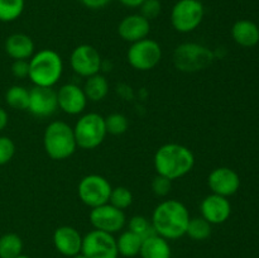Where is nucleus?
<instances>
[{
	"label": "nucleus",
	"mask_w": 259,
	"mask_h": 258,
	"mask_svg": "<svg viewBox=\"0 0 259 258\" xmlns=\"http://www.w3.org/2000/svg\"><path fill=\"white\" fill-rule=\"evenodd\" d=\"M190 211L179 200H164L154 207L151 222L156 234L167 240H176L186 235Z\"/></svg>",
	"instance_id": "f257e3e1"
},
{
	"label": "nucleus",
	"mask_w": 259,
	"mask_h": 258,
	"mask_svg": "<svg viewBox=\"0 0 259 258\" xmlns=\"http://www.w3.org/2000/svg\"><path fill=\"white\" fill-rule=\"evenodd\" d=\"M153 164L157 175L175 181L192 171L195 166L194 152L184 144L166 143L154 153Z\"/></svg>",
	"instance_id": "f03ea898"
},
{
	"label": "nucleus",
	"mask_w": 259,
	"mask_h": 258,
	"mask_svg": "<svg viewBox=\"0 0 259 258\" xmlns=\"http://www.w3.org/2000/svg\"><path fill=\"white\" fill-rule=\"evenodd\" d=\"M29 62V75L28 78L34 86L53 88L63 73V61L60 53L51 48L34 52L28 60Z\"/></svg>",
	"instance_id": "7ed1b4c3"
},
{
	"label": "nucleus",
	"mask_w": 259,
	"mask_h": 258,
	"mask_svg": "<svg viewBox=\"0 0 259 258\" xmlns=\"http://www.w3.org/2000/svg\"><path fill=\"white\" fill-rule=\"evenodd\" d=\"M43 148L51 159L65 161L70 158L77 149L72 126L62 120L51 121L43 133Z\"/></svg>",
	"instance_id": "20e7f679"
},
{
	"label": "nucleus",
	"mask_w": 259,
	"mask_h": 258,
	"mask_svg": "<svg viewBox=\"0 0 259 258\" xmlns=\"http://www.w3.org/2000/svg\"><path fill=\"white\" fill-rule=\"evenodd\" d=\"M215 53L209 47L200 43L185 42L174 51V65L185 73L200 72L206 70L214 62Z\"/></svg>",
	"instance_id": "39448f33"
},
{
	"label": "nucleus",
	"mask_w": 259,
	"mask_h": 258,
	"mask_svg": "<svg viewBox=\"0 0 259 258\" xmlns=\"http://www.w3.org/2000/svg\"><path fill=\"white\" fill-rule=\"evenodd\" d=\"M77 148L95 149L100 146L106 137L105 119L99 113H86L78 118L73 126Z\"/></svg>",
	"instance_id": "423d86ee"
},
{
	"label": "nucleus",
	"mask_w": 259,
	"mask_h": 258,
	"mask_svg": "<svg viewBox=\"0 0 259 258\" xmlns=\"http://www.w3.org/2000/svg\"><path fill=\"white\" fill-rule=\"evenodd\" d=\"M205 17V8L197 0H179L172 7L171 24L179 33H190L200 27Z\"/></svg>",
	"instance_id": "0eeeda50"
},
{
	"label": "nucleus",
	"mask_w": 259,
	"mask_h": 258,
	"mask_svg": "<svg viewBox=\"0 0 259 258\" xmlns=\"http://www.w3.org/2000/svg\"><path fill=\"white\" fill-rule=\"evenodd\" d=\"M111 185L109 180L98 174L86 175L77 185V195L83 205L90 209L109 202L111 194Z\"/></svg>",
	"instance_id": "6e6552de"
},
{
	"label": "nucleus",
	"mask_w": 259,
	"mask_h": 258,
	"mask_svg": "<svg viewBox=\"0 0 259 258\" xmlns=\"http://www.w3.org/2000/svg\"><path fill=\"white\" fill-rule=\"evenodd\" d=\"M126 60L137 71L153 70L162 60L161 45L148 37L132 43L126 52Z\"/></svg>",
	"instance_id": "1a4fd4ad"
},
{
	"label": "nucleus",
	"mask_w": 259,
	"mask_h": 258,
	"mask_svg": "<svg viewBox=\"0 0 259 258\" xmlns=\"http://www.w3.org/2000/svg\"><path fill=\"white\" fill-rule=\"evenodd\" d=\"M81 253L88 258H118L116 238L110 233L90 230L82 237Z\"/></svg>",
	"instance_id": "9d476101"
},
{
	"label": "nucleus",
	"mask_w": 259,
	"mask_h": 258,
	"mask_svg": "<svg viewBox=\"0 0 259 258\" xmlns=\"http://www.w3.org/2000/svg\"><path fill=\"white\" fill-rule=\"evenodd\" d=\"M70 65L76 75L88 78L100 72L103 68V58L94 46L83 43L72 50Z\"/></svg>",
	"instance_id": "9b49d317"
},
{
	"label": "nucleus",
	"mask_w": 259,
	"mask_h": 258,
	"mask_svg": "<svg viewBox=\"0 0 259 258\" xmlns=\"http://www.w3.org/2000/svg\"><path fill=\"white\" fill-rule=\"evenodd\" d=\"M89 219L94 229L110 233V234L119 233L126 224L124 210L118 209L109 202L91 209Z\"/></svg>",
	"instance_id": "f8f14e48"
},
{
	"label": "nucleus",
	"mask_w": 259,
	"mask_h": 258,
	"mask_svg": "<svg viewBox=\"0 0 259 258\" xmlns=\"http://www.w3.org/2000/svg\"><path fill=\"white\" fill-rule=\"evenodd\" d=\"M57 93L53 88L33 86L29 90L28 110L37 118H48L57 111Z\"/></svg>",
	"instance_id": "ddd939ff"
},
{
	"label": "nucleus",
	"mask_w": 259,
	"mask_h": 258,
	"mask_svg": "<svg viewBox=\"0 0 259 258\" xmlns=\"http://www.w3.org/2000/svg\"><path fill=\"white\" fill-rule=\"evenodd\" d=\"M207 186L212 194L229 197L239 190L240 177L230 167H217L207 176Z\"/></svg>",
	"instance_id": "4468645a"
},
{
	"label": "nucleus",
	"mask_w": 259,
	"mask_h": 258,
	"mask_svg": "<svg viewBox=\"0 0 259 258\" xmlns=\"http://www.w3.org/2000/svg\"><path fill=\"white\" fill-rule=\"evenodd\" d=\"M56 93L58 109H61L63 113L68 115H78L85 111L89 100L82 88L76 83H65Z\"/></svg>",
	"instance_id": "2eb2a0df"
},
{
	"label": "nucleus",
	"mask_w": 259,
	"mask_h": 258,
	"mask_svg": "<svg viewBox=\"0 0 259 258\" xmlns=\"http://www.w3.org/2000/svg\"><path fill=\"white\" fill-rule=\"evenodd\" d=\"M201 217L211 225L223 224L227 222L232 214V205L228 197L217 194H210L200 204Z\"/></svg>",
	"instance_id": "dca6fc26"
},
{
	"label": "nucleus",
	"mask_w": 259,
	"mask_h": 258,
	"mask_svg": "<svg viewBox=\"0 0 259 258\" xmlns=\"http://www.w3.org/2000/svg\"><path fill=\"white\" fill-rule=\"evenodd\" d=\"M53 245L60 254L71 258L81 253L82 235L76 228L71 225H62L53 232Z\"/></svg>",
	"instance_id": "f3484780"
},
{
	"label": "nucleus",
	"mask_w": 259,
	"mask_h": 258,
	"mask_svg": "<svg viewBox=\"0 0 259 258\" xmlns=\"http://www.w3.org/2000/svg\"><path fill=\"white\" fill-rule=\"evenodd\" d=\"M149 32H151V23L141 14L126 15L118 25L119 37L131 45L148 37Z\"/></svg>",
	"instance_id": "a211bd4d"
},
{
	"label": "nucleus",
	"mask_w": 259,
	"mask_h": 258,
	"mask_svg": "<svg viewBox=\"0 0 259 258\" xmlns=\"http://www.w3.org/2000/svg\"><path fill=\"white\" fill-rule=\"evenodd\" d=\"M5 52L15 60H29L34 55L35 46L32 38L25 33H13L5 40Z\"/></svg>",
	"instance_id": "6ab92c4d"
},
{
	"label": "nucleus",
	"mask_w": 259,
	"mask_h": 258,
	"mask_svg": "<svg viewBox=\"0 0 259 258\" xmlns=\"http://www.w3.org/2000/svg\"><path fill=\"white\" fill-rule=\"evenodd\" d=\"M232 37L242 47H254L259 42V27L252 20H237L232 27Z\"/></svg>",
	"instance_id": "aec40b11"
},
{
	"label": "nucleus",
	"mask_w": 259,
	"mask_h": 258,
	"mask_svg": "<svg viewBox=\"0 0 259 258\" xmlns=\"http://www.w3.org/2000/svg\"><path fill=\"white\" fill-rule=\"evenodd\" d=\"M139 255L142 258H171V245L161 235H149L143 239Z\"/></svg>",
	"instance_id": "412c9836"
},
{
	"label": "nucleus",
	"mask_w": 259,
	"mask_h": 258,
	"mask_svg": "<svg viewBox=\"0 0 259 258\" xmlns=\"http://www.w3.org/2000/svg\"><path fill=\"white\" fill-rule=\"evenodd\" d=\"M82 89L89 101L98 103V101L104 100L108 96L109 81L105 76L99 72L86 78L85 85H83Z\"/></svg>",
	"instance_id": "4be33fe9"
},
{
	"label": "nucleus",
	"mask_w": 259,
	"mask_h": 258,
	"mask_svg": "<svg viewBox=\"0 0 259 258\" xmlns=\"http://www.w3.org/2000/svg\"><path fill=\"white\" fill-rule=\"evenodd\" d=\"M142 243H143V239L139 235L131 230H124L116 238V248H118L119 255L125 258L137 257L141 252Z\"/></svg>",
	"instance_id": "5701e85b"
},
{
	"label": "nucleus",
	"mask_w": 259,
	"mask_h": 258,
	"mask_svg": "<svg viewBox=\"0 0 259 258\" xmlns=\"http://www.w3.org/2000/svg\"><path fill=\"white\" fill-rule=\"evenodd\" d=\"M5 103L15 110H28L29 90L22 85H13L5 93Z\"/></svg>",
	"instance_id": "b1692460"
},
{
	"label": "nucleus",
	"mask_w": 259,
	"mask_h": 258,
	"mask_svg": "<svg viewBox=\"0 0 259 258\" xmlns=\"http://www.w3.org/2000/svg\"><path fill=\"white\" fill-rule=\"evenodd\" d=\"M23 240L15 233H5L0 237V258H15L22 254Z\"/></svg>",
	"instance_id": "393cba45"
},
{
	"label": "nucleus",
	"mask_w": 259,
	"mask_h": 258,
	"mask_svg": "<svg viewBox=\"0 0 259 258\" xmlns=\"http://www.w3.org/2000/svg\"><path fill=\"white\" fill-rule=\"evenodd\" d=\"M212 225L204 219L202 217L191 218L187 225L186 235L196 242H202L210 238L212 230Z\"/></svg>",
	"instance_id": "a878e982"
},
{
	"label": "nucleus",
	"mask_w": 259,
	"mask_h": 258,
	"mask_svg": "<svg viewBox=\"0 0 259 258\" xmlns=\"http://www.w3.org/2000/svg\"><path fill=\"white\" fill-rule=\"evenodd\" d=\"M24 0H0V22L10 23L17 20L24 12Z\"/></svg>",
	"instance_id": "bb28decb"
},
{
	"label": "nucleus",
	"mask_w": 259,
	"mask_h": 258,
	"mask_svg": "<svg viewBox=\"0 0 259 258\" xmlns=\"http://www.w3.org/2000/svg\"><path fill=\"white\" fill-rule=\"evenodd\" d=\"M105 128L106 133L111 136H121L125 133L129 128V120L124 114L111 113L105 116Z\"/></svg>",
	"instance_id": "cd10ccee"
},
{
	"label": "nucleus",
	"mask_w": 259,
	"mask_h": 258,
	"mask_svg": "<svg viewBox=\"0 0 259 258\" xmlns=\"http://www.w3.org/2000/svg\"><path fill=\"white\" fill-rule=\"evenodd\" d=\"M128 230L136 233L142 239L149 237V235L156 234L152 222L148 218L143 217V215H134V217H132L128 222Z\"/></svg>",
	"instance_id": "c85d7f7f"
},
{
	"label": "nucleus",
	"mask_w": 259,
	"mask_h": 258,
	"mask_svg": "<svg viewBox=\"0 0 259 258\" xmlns=\"http://www.w3.org/2000/svg\"><path fill=\"white\" fill-rule=\"evenodd\" d=\"M109 204L118 207L120 210H125L133 204V194L131 190L125 186H116L111 189Z\"/></svg>",
	"instance_id": "c756f323"
},
{
	"label": "nucleus",
	"mask_w": 259,
	"mask_h": 258,
	"mask_svg": "<svg viewBox=\"0 0 259 258\" xmlns=\"http://www.w3.org/2000/svg\"><path fill=\"white\" fill-rule=\"evenodd\" d=\"M15 154V144L9 137L0 136V166L9 163Z\"/></svg>",
	"instance_id": "7c9ffc66"
},
{
	"label": "nucleus",
	"mask_w": 259,
	"mask_h": 258,
	"mask_svg": "<svg viewBox=\"0 0 259 258\" xmlns=\"http://www.w3.org/2000/svg\"><path fill=\"white\" fill-rule=\"evenodd\" d=\"M139 10H141L139 14L151 22L152 19H156L161 14L162 4L159 0H144L139 7Z\"/></svg>",
	"instance_id": "2f4dec72"
},
{
	"label": "nucleus",
	"mask_w": 259,
	"mask_h": 258,
	"mask_svg": "<svg viewBox=\"0 0 259 258\" xmlns=\"http://www.w3.org/2000/svg\"><path fill=\"white\" fill-rule=\"evenodd\" d=\"M172 189V181L168 180L167 177L161 176V175H157L156 177L152 181V191L156 196L158 197H164L171 192Z\"/></svg>",
	"instance_id": "473e14b6"
},
{
	"label": "nucleus",
	"mask_w": 259,
	"mask_h": 258,
	"mask_svg": "<svg viewBox=\"0 0 259 258\" xmlns=\"http://www.w3.org/2000/svg\"><path fill=\"white\" fill-rule=\"evenodd\" d=\"M10 70L15 78H19V80L27 78L29 75V62L28 60H15L13 61Z\"/></svg>",
	"instance_id": "72a5a7b5"
},
{
	"label": "nucleus",
	"mask_w": 259,
	"mask_h": 258,
	"mask_svg": "<svg viewBox=\"0 0 259 258\" xmlns=\"http://www.w3.org/2000/svg\"><path fill=\"white\" fill-rule=\"evenodd\" d=\"M85 8L91 10H98L105 8L111 0H78Z\"/></svg>",
	"instance_id": "f704fd0d"
},
{
	"label": "nucleus",
	"mask_w": 259,
	"mask_h": 258,
	"mask_svg": "<svg viewBox=\"0 0 259 258\" xmlns=\"http://www.w3.org/2000/svg\"><path fill=\"white\" fill-rule=\"evenodd\" d=\"M9 123V115H8L7 110L3 108H0V132L4 131L5 126Z\"/></svg>",
	"instance_id": "c9c22d12"
},
{
	"label": "nucleus",
	"mask_w": 259,
	"mask_h": 258,
	"mask_svg": "<svg viewBox=\"0 0 259 258\" xmlns=\"http://www.w3.org/2000/svg\"><path fill=\"white\" fill-rule=\"evenodd\" d=\"M126 8H139L144 0H119Z\"/></svg>",
	"instance_id": "e433bc0d"
},
{
	"label": "nucleus",
	"mask_w": 259,
	"mask_h": 258,
	"mask_svg": "<svg viewBox=\"0 0 259 258\" xmlns=\"http://www.w3.org/2000/svg\"><path fill=\"white\" fill-rule=\"evenodd\" d=\"M71 258H88V257H86L85 254H82V253H78V254L72 255V257H71Z\"/></svg>",
	"instance_id": "4c0bfd02"
},
{
	"label": "nucleus",
	"mask_w": 259,
	"mask_h": 258,
	"mask_svg": "<svg viewBox=\"0 0 259 258\" xmlns=\"http://www.w3.org/2000/svg\"><path fill=\"white\" fill-rule=\"evenodd\" d=\"M15 258H32V257H29V255H25V254H20V255H18V257H15Z\"/></svg>",
	"instance_id": "58836bf2"
},
{
	"label": "nucleus",
	"mask_w": 259,
	"mask_h": 258,
	"mask_svg": "<svg viewBox=\"0 0 259 258\" xmlns=\"http://www.w3.org/2000/svg\"><path fill=\"white\" fill-rule=\"evenodd\" d=\"M197 2H201L202 3V2H204V0H197Z\"/></svg>",
	"instance_id": "ea45409f"
}]
</instances>
